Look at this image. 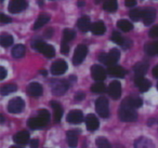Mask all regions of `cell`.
Segmentation results:
<instances>
[{
    "label": "cell",
    "instance_id": "obj_34",
    "mask_svg": "<svg viewBox=\"0 0 158 148\" xmlns=\"http://www.w3.org/2000/svg\"><path fill=\"white\" fill-rule=\"evenodd\" d=\"M16 90H18V87H16L15 84L9 83V84L3 85V87L1 88V90H0V92H1L2 95H8V94H11V93H13V92H15Z\"/></svg>",
    "mask_w": 158,
    "mask_h": 148
},
{
    "label": "cell",
    "instance_id": "obj_11",
    "mask_svg": "<svg viewBox=\"0 0 158 148\" xmlns=\"http://www.w3.org/2000/svg\"><path fill=\"white\" fill-rule=\"evenodd\" d=\"M91 76L94 80L103 81L106 78V70L101 65H93L91 67Z\"/></svg>",
    "mask_w": 158,
    "mask_h": 148
},
{
    "label": "cell",
    "instance_id": "obj_5",
    "mask_svg": "<svg viewBox=\"0 0 158 148\" xmlns=\"http://www.w3.org/2000/svg\"><path fill=\"white\" fill-rule=\"evenodd\" d=\"M87 54H88V48L85 44H79L76 48L74 53V56H73V63L74 65H79L84 62V60L86 59Z\"/></svg>",
    "mask_w": 158,
    "mask_h": 148
},
{
    "label": "cell",
    "instance_id": "obj_32",
    "mask_svg": "<svg viewBox=\"0 0 158 148\" xmlns=\"http://www.w3.org/2000/svg\"><path fill=\"white\" fill-rule=\"evenodd\" d=\"M91 91H92L93 93H98V94L105 93L106 87L102 81H98V82H95L94 84H92V87H91Z\"/></svg>",
    "mask_w": 158,
    "mask_h": 148
},
{
    "label": "cell",
    "instance_id": "obj_28",
    "mask_svg": "<svg viewBox=\"0 0 158 148\" xmlns=\"http://www.w3.org/2000/svg\"><path fill=\"white\" fill-rule=\"evenodd\" d=\"M145 52L149 56H154V55H158V41L152 42L145 46Z\"/></svg>",
    "mask_w": 158,
    "mask_h": 148
},
{
    "label": "cell",
    "instance_id": "obj_21",
    "mask_svg": "<svg viewBox=\"0 0 158 148\" xmlns=\"http://www.w3.org/2000/svg\"><path fill=\"white\" fill-rule=\"evenodd\" d=\"M67 137V144L69 147L75 148L78 144V131L77 130H70L66 133Z\"/></svg>",
    "mask_w": 158,
    "mask_h": 148
},
{
    "label": "cell",
    "instance_id": "obj_43",
    "mask_svg": "<svg viewBox=\"0 0 158 148\" xmlns=\"http://www.w3.org/2000/svg\"><path fill=\"white\" fill-rule=\"evenodd\" d=\"M74 98H75V102H80V101H82L85 98V93H82V92H78V93L75 94Z\"/></svg>",
    "mask_w": 158,
    "mask_h": 148
},
{
    "label": "cell",
    "instance_id": "obj_17",
    "mask_svg": "<svg viewBox=\"0 0 158 148\" xmlns=\"http://www.w3.org/2000/svg\"><path fill=\"white\" fill-rule=\"evenodd\" d=\"M13 141L15 142L18 145H26L29 142V133L27 131H21V132L16 133L13 136Z\"/></svg>",
    "mask_w": 158,
    "mask_h": 148
},
{
    "label": "cell",
    "instance_id": "obj_8",
    "mask_svg": "<svg viewBox=\"0 0 158 148\" xmlns=\"http://www.w3.org/2000/svg\"><path fill=\"white\" fill-rule=\"evenodd\" d=\"M26 8V0H11L9 3V7H8V10L11 13H19V12L24 11Z\"/></svg>",
    "mask_w": 158,
    "mask_h": 148
},
{
    "label": "cell",
    "instance_id": "obj_42",
    "mask_svg": "<svg viewBox=\"0 0 158 148\" xmlns=\"http://www.w3.org/2000/svg\"><path fill=\"white\" fill-rule=\"evenodd\" d=\"M0 21H1V23H2V24H8V23L12 22L11 18L7 16L6 14H0Z\"/></svg>",
    "mask_w": 158,
    "mask_h": 148
},
{
    "label": "cell",
    "instance_id": "obj_24",
    "mask_svg": "<svg viewBox=\"0 0 158 148\" xmlns=\"http://www.w3.org/2000/svg\"><path fill=\"white\" fill-rule=\"evenodd\" d=\"M147 69H148V65H147L146 63H144V62L138 63L133 68L134 75H135V77H143L146 74Z\"/></svg>",
    "mask_w": 158,
    "mask_h": 148
},
{
    "label": "cell",
    "instance_id": "obj_10",
    "mask_svg": "<svg viewBox=\"0 0 158 148\" xmlns=\"http://www.w3.org/2000/svg\"><path fill=\"white\" fill-rule=\"evenodd\" d=\"M107 92L110 97L114 100H118L121 95V84L119 81H113L107 88Z\"/></svg>",
    "mask_w": 158,
    "mask_h": 148
},
{
    "label": "cell",
    "instance_id": "obj_26",
    "mask_svg": "<svg viewBox=\"0 0 158 148\" xmlns=\"http://www.w3.org/2000/svg\"><path fill=\"white\" fill-rule=\"evenodd\" d=\"M134 147L135 148H154V145L151 139H147V138H145V137H141V138L135 141Z\"/></svg>",
    "mask_w": 158,
    "mask_h": 148
},
{
    "label": "cell",
    "instance_id": "obj_22",
    "mask_svg": "<svg viewBox=\"0 0 158 148\" xmlns=\"http://www.w3.org/2000/svg\"><path fill=\"white\" fill-rule=\"evenodd\" d=\"M50 105L52 106L53 110H54V121L60 122L62 119V116H63V108H62V105L60 103L52 101L50 102Z\"/></svg>",
    "mask_w": 158,
    "mask_h": 148
},
{
    "label": "cell",
    "instance_id": "obj_45",
    "mask_svg": "<svg viewBox=\"0 0 158 148\" xmlns=\"http://www.w3.org/2000/svg\"><path fill=\"white\" fill-rule=\"evenodd\" d=\"M6 76H7V69L1 66L0 67V80H3L6 78Z\"/></svg>",
    "mask_w": 158,
    "mask_h": 148
},
{
    "label": "cell",
    "instance_id": "obj_25",
    "mask_svg": "<svg viewBox=\"0 0 158 148\" xmlns=\"http://www.w3.org/2000/svg\"><path fill=\"white\" fill-rule=\"evenodd\" d=\"M49 21H50V16H49L48 14H40L39 18H37V21H36L35 24H34L33 29L34 31H37V29L41 28V27L44 26V25H46Z\"/></svg>",
    "mask_w": 158,
    "mask_h": 148
},
{
    "label": "cell",
    "instance_id": "obj_9",
    "mask_svg": "<svg viewBox=\"0 0 158 148\" xmlns=\"http://www.w3.org/2000/svg\"><path fill=\"white\" fill-rule=\"evenodd\" d=\"M66 70H67V64L63 60H57L51 66V72H52V75H55V76L63 75Z\"/></svg>",
    "mask_w": 158,
    "mask_h": 148
},
{
    "label": "cell",
    "instance_id": "obj_2",
    "mask_svg": "<svg viewBox=\"0 0 158 148\" xmlns=\"http://www.w3.org/2000/svg\"><path fill=\"white\" fill-rule=\"evenodd\" d=\"M119 56H120V52L117 49H112L107 54L106 53H101L99 56V61L101 63L105 64V65L112 66L118 62Z\"/></svg>",
    "mask_w": 158,
    "mask_h": 148
},
{
    "label": "cell",
    "instance_id": "obj_40",
    "mask_svg": "<svg viewBox=\"0 0 158 148\" xmlns=\"http://www.w3.org/2000/svg\"><path fill=\"white\" fill-rule=\"evenodd\" d=\"M61 52L63 53V54H67L68 52H69V47H68L67 42L66 41H62L61 43Z\"/></svg>",
    "mask_w": 158,
    "mask_h": 148
},
{
    "label": "cell",
    "instance_id": "obj_19",
    "mask_svg": "<svg viewBox=\"0 0 158 148\" xmlns=\"http://www.w3.org/2000/svg\"><path fill=\"white\" fill-rule=\"evenodd\" d=\"M107 72L113 77H116V78H123L126 75V70L125 68H123L121 66L118 65H112L108 66Z\"/></svg>",
    "mask_w": 158,
    "mask_h": 148
},
{
    "label": "cell",
    "instance_id": "obj_27",
    "mask_svg": "<svg viewBox=\"0 0 158 148\" xmlns=\"http://www.w3.org/2000/svg\"><path fill=\"white\" fill-rule=\"evenodd\" d=\"M117 0H104L103 9L107 12H115L117 10Z\"/></svg>",
    "mask_w": 158,
    "mask_h": 148
},
{
    "label": "cell",
    "instance_id": "obj_55",
    "mask_svg": "<svg viewBox=\"0 0 158 148\" xmlns=\"http://www.w3.org/2000/svg\"><path fill=\"white\" fill-rule=\"evenodd\" d=\"M10 148H22V147H19V146H12V147Z\"/></svg>",
    "mask_w": 158,
    "mask_h": 148
},
{
    "label": "cell",
    "instance_id": "obj_7",
    "mask_svg": "<svg viewBox=\"0 0 158 148\" xmlns=\"http://www.w3.org/2000/svg\"><path fill=\"white\" fill-rule=\"evenodd\" d=\"M51 89L52 93L56 96L63 95L68 89V83L66 81H60V80H53L51 83Z\"/></svg>",
    "mask_w": 158,
    "mask_h": 148
},
{
    "label": "cell",
    "instance_id": "obj_12",
    "mask_svg": "<svg viewBox=\"0 0 158 148\" xmlns=\"http://www.w3.org/2000/svg\"><path fill=\"white\" fill-rule=\"evenodd\" d=\"M82 120H84V113H82L80 110L69 111L67 117H66V121L69 122V123H73V124L80 123Z\"/></svg>",
    "mask_w": 158,
    "mask_h": 148
},
{
    "label": "cell",
    "instance_id": "obj_20",
    "mask_svg": "<svg viewBox=\"0 0 158 148\" xmlns=\"http://www.w3.org/2000/svg\"><path fill=\"white\" fill-rule=\"evenodd\" d=\"M42 91H44L42 87L37 82L31 83V84L28 85V88H27V92H28L29 95L33 96V97H38V96H40L42 94Z\"/></svg>",
    "mask_w": 158,
    "mask_h": 148
},
{
    "label": "cell",
    "instance_id": "obj_54",
    "mask_svg": "<svg viewBox=\"0 0 158 148\" xmlns=\"http://www.w3.org/2000/svg\"><path fill=\"white\" fill-rule=\"evenodd\" d=\"M115 148H125V147H123V146H120V145H116Z\"/></svg>",
    "mask_w": 158,
    "mask_h": 148
},
{
    "label": "cell",
    "instance_id": "obj_49",
    "mask_svg": "<svg viewBox=\"0 0 158 148\" xmlns=\"http://www.w3.org/2000/svg\"><path fill=\"white\" fill-rule=\"evenodd\" d=\"M52 35H53V29L49 28L48 31H47V36H48V37H50V36H52Z\"/></svg>",
    "mask_w": 158,
    "mask_h": 148
},
{
    "label": "cell",
    "instance_id": "obj_52",
    "mask_svg": "<svg viewBox=\"0 0 158 148\" xmlns=\"http://www.w3.org/2000/svg\"><path fill=\"white\" fill-rule=\"evenodd\" d=\"M40 74L42 75V76H47V70L44 69V70H40Z\"/></svg>",
    "mask_w": 158,
    "mask_h": 148
},
{
    "label": "cell",
    "instance_id": "obj_47",
    "mask_svg": "<svg viewBox=\"0 0 158 148\" xmlns=\"http://www.w3.org/2000/svg\"><path fill=\"white\" fill-rule=\"evenodd\" d=\"M38 145H39V141L37 138L36 139H33L31 142V148H38Z\"/></svg>",
    "mask_w": 158,
    "mask_h": 148
},
{
    "label": "cell",
    "instance_id": "obj_15",
    "mask_svg": "<svg viewBox=\"0 0 158 148\" xmlns=\"http://www.w3.org/2000/svg\"><path fill=\"white\" fill-rule=\"evenodd\" d=\"M77 28L79 29L80 31H82V33H87L88 31H90L91 29V22H90V18H89V16H81V18H79L78 21H77Z\"/></svg>",
    "mask_w": 158,
    "mask_h": 148
},
{
    "label": "cell",
    "instance_id": "obj_33",
    "mask_svg": "<svg viewBox=\"0 0 158 148\" xmlns=\"http://www.w3.org/2000/svg\"><path fill=\"white\" fill-rule=\"evenodd\" d=\"M129 16H130V18H131L132 21H135V22H138V21L142 20V18H143V10H141V9H133V10H131V11L129 12Z\"/></svg>",
    "mask_w": 158,
    "mask_h": 148
},
{
    "label": "cell",
    "instance_id": "obj_29",
    "mask_svg": "<svg viewBox=\"0 0 158 148\" xmlns=\"http://www.w3.org/2000/svg\"><path fill=\"white\" fill-rule=\"evenodd\" d=\"M25 54V47L23 44H16L12 49V56L14 59H21Z\"/></svg>",
    "mask_w": 158,
    "mask_h": 148
},
{
    "label": "cell",
    "instance_id": "obj_39",
    "mask_svg": "<svg viewBox=\"0 0 158 148\" xmlns=\"http://www.w3.org/2000/svg\"><path fill=\"white\" fill-rule=\"evenodd\" d=\"M38 116H40L41 118H44L47 122L50 121V113H49L48 110H46V109H40V110L38 111Z\"/></svg>",
    "mask_w": 158,
    "mask_h": 148
},
{
    "label": "cell",
    "instance_id": "obj_46",
    "mask_svg": "<svg viewBox=\"0 0 158 148\" xmlns=\"http://www.w3.org/2000/svg\"><path fill=\"white\" fill-rule=\"evenodd\" d=\"M131 44H132L131 40H129V39H125V42H123V49H128V48H130V47H131Z\"/></svg>",
    "mask_w": 158,
    "mask_h": 148
},
{
    "label": "cell",
    "instance_id": "obj_48",
    "mask_svg": "<svg viewBox=\"0 0 158 148\" xmlns=\"http://www.w3.org/2000/svg\"><path fill=\"white\" fill-rule=\"evenodd\" d=\"M153 76L155 78H158V65H156L155 67L153 68Z\"/></svg>",
    "mask_w": 158,
    "mask_h": 148
},
{
    "label": "cell",
    "instance_id": "obj_14",
    "mask_svg": "<svg viewBox=\"0 0 158 148\" xmlns=\"http://www.w3.org/2000/svg\"><path fill=\"white\" fill-rule=\"evenodd\" d=\"M48 122L41 118L40 116H37V117H33L28 120V126L33 130H37V129H41L44 126L47 125Z\"/></svg>",
    "mask_w": 158,
    "mask_h": 148
},
{
    "label": "cell",
    "instance_id": "obj_41",
    "mask_svg": "<svg viewBox=\"0 0 158 148\" xmlns=\"http://www.w3.org/2000/svg\"><path fill=\"white\" fill-rule=\"evenodd\" d=\"M149 37L152 38H158V25L154 26L153 28L149 31Z\"/></svg>",
    "mask_w": 158,
    "mask_h": 148
},
{
    "label": "cell",
    "instance_id": "obj_57",
    "mask_svg": "<svg viewBox=\"0 0 158 148\" xmlns=\"http://www.w3.org/2000/svg\"><path fill=\"white\" fill-rule=\"evenodd\" d=\"M1 1H3V0H1Z\"/></svg>",
    "mask_w": 158,
    "mask_h": 148
},
{
    "label": "cell",
    "instance_id": "obj_1",
    "mask_svg": "<svg viewBox=\"0 0 158 148\" xmlns=\"http://www.w3.org/2000/svg\"><path fill=\"white\" fill-rule=\"evenodd\" d=\"M118 116H119V119L126 122L135 121L136 118H138V113H136V111H135V108L132 107L131 105L129 104L127 98L121 103L120 107H119V110H118Z\"/></svg>",
    "mask_w": 158,
    "mask_h": 148
},
{
    "label": "cell",
    "instance_id": "obj_16",
    "mask_svg": "<svg viewBox=\"0 0 158 148\" xmlns=\"http://www.w3.org/2000/svg\"><path fill=\"white\" fill-rule=\"evenodd\" d=\"M99 125H100L99 119H98L93 113H89V115L86 117V126L89 131L93 132V131L98 130V129H99Z\"/></svg>",
    "mask_w": 158,
    "mask_h": 148
},
{
    "label": "cell",
    "instance_id": "obj_53",
    "mask_svg": "<svg viewBox=\"0 0 158 148\" xmlns=\"http://www.w3.org/2000/svg\"><path fill=\"white\" fill-rule=\"evenodd\" d=\"M102 1H104V0H94V2L97 3V5H99V3H101Z\"/></svg>",
    "mask_w": 158,
    "mask_h": 148
},
{
    "label": "cell",
    "instance_id": "obj_51",
    "mask_svg": "<svg viewBox=\"0 0 158 148\" xmlns=\"http://www.w3.org/2000/svg\"><path fill=\"white\" fill-rule=\"evenodd\" d=\"M84 5H85V2L82 1V0H81V1H78V2H77V6H78V7H82Z\"/></svg>",
    "mask_w": 158,
    "mask_h": 148
},
{
    "label": "cell",
    "instance_id": "obj_13",
    "mask_svg": "<svg viewBox=\"0 0 158 148\" xmlns=\"http://www.w3.org/2000/svg\"><path fill=\"white\" fill-rule=\"evenodd\" d=\"M156 18V10L153 8H147L143 10V22L145 25H151Z\"/></svg>",
    "mask_w": 158,
    "mask_h": 148
},
{
    "label": "cell",
    "instance_id": "obj_44",
    "mask_svg": "<svg viewBox=\"0 0 158 148\" xmlns=\"http://www.w3.org/2000/svg\"><path fill=\"white\" fill-rule=\"evenodd\" d=\"M125 5L128 8H132L136 5V0H125Z\"/></svg>",
    "mask_w": 158,
    "mask_h": 148
},
{
    "label": "cell",
    "instance_id": "obj_35",
    "mask_svg": "<svg viewBox=\"0 0 158 148\" xmlns=\"http://www.w3.org/2000/svg\"><path fill=\"white\" fill-rule=\"evenodd\" d=\"M110 40L113 42H115L116 44H119V46H123V42H125V38L118 33V31H113L112 36H110Z\"/></svg>",
    "mask_w": 158,
    "mask_h": 148
},
{
    "label": "cell",
    "instance_id": "obj_4",
    "mask_svg": "<svg viewBox=\"0 0 158 148\" xmlns=\"http://www.w3.org/2000/svg\"><path fill=\"white\" fill-rule=\"evenodd\" d=\"M95 109L99 116L102 118H108L110 108H108V101L105 97H99L95 102Z\"/></svg>",
    "mask_w": 158,
    "mask_h": 148
},
{
    "label": "cell",
    "instance_id": "obj_3",
    "mask_svg": "<svg viewBox=\"0 0 158 148\" xmlns=\"http://www.w3.org/2000/svg\"><path fill=\"white\" fill-rule=\"evenodd\" d=\"M33 48L35 49V50L39 51L40 53H42V54L46 57H48V59H51V57H53L55 55L54 48H53L52 46H50V44L41 41V40H37V41L34 42Z\"/></svg>",
    "mask_w": 158,
    "mask_h": 148
},
{
    "label": "cell",
    "instance_id": "obj_6",
    "mask_svg": "<svg viewBox=\"0 0 158 148\" xmlns=\"http://www.w3.org/2000/svg\"><path fill=\"white\" fill-rule=\"evenodd\" d=\"M24 106H25V103L22 98L14 97L9 102L7 109H8V111L11 113H19L24 109Z\"/></svg>",
    "mask_w": 158,
    "mask_h": 148
},
{
    "label": "cell",
    "instance_id": "obj_56",
    "mask_svg": "<svg viewBox=\"0 0 158 148\" xmlns=\"http://www.w3.org/2000/svg\"><path fill=\"white\" fill-rule=\"evenodd\" d=\"M157 88H158V84H157Z\"/></svg>",
    "mask_w": 158,
    "mask_h": 148
},
{
    "label": "cell",
    "instance_id": "obj_30",
    "mask_svg": "<svg viewBox=\"0 0 158 148\" xmlns=\"http://www.w3.org/2000/svg\"><path fill=\"white\" fill-rule=\"evenodd\" d=\"M117 27H118L119 29H121L123 31H126V33L133 29L132 23H130L129 21H127V20H119L118 22H117Z\"/></svg>",
    "mask_w": 158,
    "mask_h": 148
},
{
    "label": "cell",
    "instance_id": "obj_23",
    "mask_svg": "<svg viewBox=\"0 0 158 148\" xmlns=\"http://www.w3.org/2000/svg\"><path fill=\"white\" fill-rule=\"evenodd\" d=\"M90 31H91V33H92L93 35L100 36V35H103V34L106 31V26L104 25L103 22L99 21V22H95L94 24H92Z\"/></svg>",
    "mask_w": 158,
    "mask_h": 148
},
{
    "label": "cell",
    "instance_id": "obj_36",
    "mask_svg": "<svg viewBox=\"0 0 158 148\" xmlns=\"http://www.w3.org/2000/svg\"><path fill=\"white\" fill-rule=\"evenodd\" d=\"M75 37H76V33H75L73 29H68V28L64 29V31H63V41H66V42L72 41Z\"/></svg>",
    "mask_w": 158,
    "mask_h": 148
},
{
    "label": "cell",
    "instance_id": "obj_50",
    "mask_svg": "<svg viewBox=\"0 0 158 148\" xmlns=\"http://www.w3.org/2000/svg\"><path fill=\"white\" fill-rule=\"evenodd\" d=\"M37 1H38V5H39V7H44V0H37Z\"/></svg>",
    "mask_w": 158,
    "mask_h": 148
},
{
    "label": "cell",
    "instance_id": "obj_31",
    "mask_svg": "<svg viewBox=\"0 0 158 148\" xmlns=\"http://www.w3.org/2000/svg\"><path fill=\"white\" fill-rule=\"evenodd\" d=\"M13 43V37L9 34H2L1 37H0V44L3 47V48H8L11 44Z\"/></svg>",
    "mask_w": 158,
    "mask_h": 148
},
{
    "label": "cell",
    "instance_id": "obj_38",
    "mask_svg": "<svg viewBox=\"0 0 158 148\" xmlns=\"http://www.w3.org/2000/svg\"><path fill=\"white\" fill-rule=\"evenodd\" d=\"M127 101L129 102V104L131 105L132 107H134V108H140V107L143 105L142 100H141V98H138V97H128Z\"/></svg>",
    "mask_w": 158,
    "mask_h": 148
},
{
    "label": "cell",
    "instance_id": "obj_37",
    "mask_svg": "<svg viewBox=\"0 0 158 148\" xmlns=\"http://www.w3.org/2000/svg\"><path fill=\"white\" fill-rule=\"evenodd\" d=\"M97 145L99 148H112L110 143L107 141V138L105 137H98L97 138Z\"/></svg>",
    "mask_w": 158,
    "mask_h": 148
},
{
    "label": "cell",
    "instance_id": "obj_18",
    "mask_svg": "<svg viewBox=\"0 0 158 148\" xmlns=\"http://www.w3.org/2000/svg\"><path fill=\"white\" fill-rule=\"evenodd\" d=\"M134 83H135V85L139 88V90H140L141 92L148 91L149 88L152 87L151 82H149L147 79L143 78V77H135V79H134Z\"/></svg>",
    "mask_w": 158,
    "mask_h": 148
}]
</instances>
